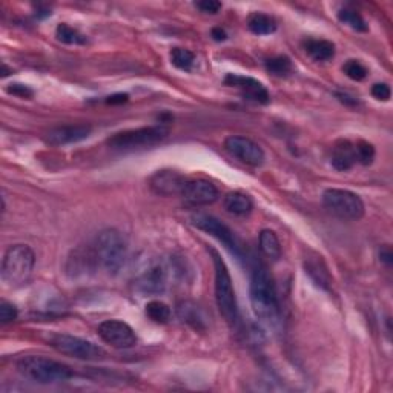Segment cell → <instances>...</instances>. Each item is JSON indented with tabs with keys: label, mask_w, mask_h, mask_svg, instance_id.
Listing matches in <instances>:
<instances>
[{
	"label": "cell",
	"mask_w": 393,
	"mask_h": 393,
	"mask_svg": "<svg viewBox=\"0 0 393 393\" xmlns=\"http://www.w3.org/2000/svg\"><path fill=\"white\" fill-rule=\"evenodd\" d=\"M92 128L89 125H64L51 129L45 137V142L51 146H65L82 142L88 138Z\"/></svg>",
	"instance_id": "2e32d148"
},
{
	"label": "cell",
	"mask_w": 393,
	"mask_h": 393,
	"mask_svg": "<svg viewBox=\"0 0 393 393\" xmlns=\"http://www.w3.org/2000/svg\"><path fill=\"white\" fill-rule=\"evenodd\" d=\"M188 179L180 172L169 171V169H163V171H157L149 179V188L154 194L161 195V197H172V195H181L186 184Z\"/></svg>",
	"instance_id": "7c38bea8"
},
{
	"label": "cell",
	"mask_w": 393,
	"mask_h": 393,
	"mask_svg": "<svg viewBox=\"0 0 393 393\" xmlns=\"http://www.w3.org/2000/svg\"><path fill=\"white\" fill-rule=\"evenodd\" d=\"M169 128L163 125L143 126L115 133L107 138V146L114 151H135L156 146L168 138Z\"/></svg>",
	"instance_id": "5b68a950"
},
{
	"label": "cell",
	"mask_w": 393,
	"mask_h": 393,
	"mask_svg": "<svg viewBox=\"0 0 393 393\" xmlns=\"http://www.w3.org/2000/svg\"><path fill=\"white\" fill-rule=\"evenodd\" d=\"M260 251L263 252V255L271 260H279L281 257V243L279 237L271 229H265L260 232Z\"/></svg>",
	"instance_id": "603a6c76"
},
{
	"label": "cell",
	"mask_w": 393,
	"mask_h": 393,
	"mask_svg": "<svg viewBox=\"0 0 393 393\" xmlns=\"http://www.w3.org/2000/svg\"><path fill=\"white\" fill-rule=\"evenodd\" d=\"M248 28L255 36H269L276 31V22L267 14L252 13L248 17Z\"/></svg>",
	"instance_id": "7402d4cb"
},
{
	"label": "cell",
	"mask_w": 393,
	"mask_h": 393,
	"mask_svg": "<svg viewBox=\"0 0 393 393\" xmlns=\"http://www.w3.org/2000/svg\"><path fill=\"white\" fill-rule=\"evenodd\" d=\"M338 20L344 23V25H348L349 28H352L353 31H358V33H366V31L369 29L364 19L361 17L357 11L348 10V8L340 10V13H338Z\"/></svg>",
	"instance_id": "4316f807"
},
{
	"label": "cell",
	"mask_w": 393,
	"mask_h": 393,
	"mask_svg": "<svg viewBox=\"0 0 393 393\" xmlns=\"http://www.w3.org/2000/svg\"><path fill=\"white\" fill-rule=\"evenodd\" d=\"M211 36H212L214 40H217V42H223V40H226V38H228L226 31L223 29V28H220V27L214 28V29L211 31Z\"/></svg>",
	"instance_id": "d590c367"
},
{
	"label": "cell",
	"mask_w": 393,
	"mask_h": 393,
	"mask_svg": "<svg viewBox=\"0 0 393 393\" xmlns=\"http://www.w3.org/2000/svg\"><path fill=\"white\" fill-rule=\"evenodd\" d=\"M50 344L52 349H56L61 355L84 359V361H97L106 357V352L100 346L83 340L80 336L59 334L51 336Z\"/></svg>",
	"instance_id": "ba28073f"
},
{
	"label": "cell",
	"mask_w": 393,
	"mask_h": 393,
	"mask_svg": "<svg viewBox=\"0 0 393 393\" xmlns=\"http://www.w3.org/2000/svg\"><path fill=\"white\" fill-rule=\"evenodd\" d=\"M355 152H357V161L361 165L369 166L373 163L375 158V148L364 140H359L355 143Z\"/></svg>",
	"instance_id": "f546056e"
},
{
	"label": "cell",
	"mask_w": 393,
	"mask_h": 393,
	"mask_svg": "<svg viewBox=\"0 0 393 393\" xmlns=\"http://www.w3.org/2000/svg\"><path fill=\"white\" fill-rule=\"evenodd\" d=\"M380 260L386 266H390L393 263V253H392L390 246L386 244V246H383V248L380 249Z\"/></svg>",
	"instance_id": "e575fe53"
},
{
	"label": "cell",
	"mask_w": 393,
	"mask_h": 393,
	"mask_svg": "<svg viewBox=\"0 0 393 393\" xmlns=\"http://www.w3.org/2000/svg\"><path fill=\"white\" fill-rule=\"evenodd\" d=\"M322 205L326 209L341 220L357 221L363 218L364 203L359 195L348 189H327L322 194Z\"/></svg>",
	"instance_id": "52a82bcc"
},
{
	"label": "cell",
	"mask_w": 393,
	"mask_h": 393,
	"mask_svg": "<svg viewBox=\"0 0 393 393\" xmlns=\"http://www.w3.org/2000/svg\"><path fill=\"white\" fill-rule=\"evenodd\" d=\"M344 74L355 82H363L369 75L367 68L358 60H348L343 66Z\"/></svg>",
	"instance_id": "f1b7e54d"
},
{
	"label": "cell",
	"mask_w": 393,
	"mask_h": 393,
	"mask_svg": "<svg viewBox=\"0 0 393 393\" xmlns=\"http://www.w3.org/2000/svg\"><path fill=\"white\" fill-rule=\"evenodd\" d=\"M17 315H19L17 307H15L14 304L8 303V302L0 303V321H2L3 325L14 321L15 318H17Z\"/></svg>",
	"instance_id": "4dcf8cb0"
},
{
	"label": "cell",
	"mask_w": 393,
	"mask_h": 393,
	"mask_svg": "<svg viewBox=\"0 0 393 393\" xmlns=\"http://www.w3.org/2000/svg\"><path fill=\"white\" fill-rule=\"evenodd\" d=\"M195 6L206 14H217L221 10V3L217 0H202V2H197Z\"/></svg>",
	"instance_id": "d6a6232c"
},
{
	"label": "cell",
	"mask_w": 393,
	"mask_h": 393,
	"mask_svg": "<svg viewBox=\"0 0 393 393\" xmlns=\"http://www.w3.org/2000/svg\"><path fill=\"white\" fill-rule=\"evenodd\" d=\"M168 279L169 267L161 263L154 265L135 280V289L143 295L163 294L168 286Z\"/></svg>",
	"instance_id": "4fadbf2b"
},
{
	"label": "cell",
	"mask_w": 393,
	"mask_h": 393,
	"mask_svg": "<svg viewBox=\"0 0 393 393\" xmlns=\"http://www.w3.org/2000/svg\"><path fill=\"white\" fill-rule=\"evenodd\" d=\"M372 96L376 98V100H381V102H387V100L390 98L392 96V91H390V87L386 83H375L372 89Z\"/></svg>",
	"instance_id": "1f68e13d"
},
{
	"label": "cell",
	"mask_w": 393,
	"mask_h": 393,
	"mask_svg": "<svg viewBox=\"0 0 393 393\" xmlns=\"http://www.w3.org/2000/svg\"><path fill=\"white\" fill-rule=\"evenodd\" d=\"M181 197L194 206H207L217 202L220 192L214 183L203 179H194L188 180L184 184Z\"/></svg>",
	"instance_id": "5bb4252c"
},
{
	"label": "cell",
	"mask_w": 393,
	"mask_h": 393,
	"mask_svg": "<svg viewBox=\"0 0 393 393\" xmlns=\"http://www.w3.org/2000/svg\"><path fill=\"white\" fill-rule=\"evenodd\" d=\"M225 148L228 149V152L232 154L235 158L252 168L261 166L266 160L265 151L248 137L230 135L225 140Z\"/></svg>",
	"instance_id": "8fae6325"
},
{
	"label": "cell",
	"mask_w": 393,
	"mask_h": 393,
	"mask_svg": "<svg viewBox=\"0 0 393 393\" xmlns=\"http://www.w3.org/2000/svg\"><path fill=\"white\" fill-rule=\"evenodd\" d=\"M171 61L175 68L181 69V71H191L195 64V56L194 52L186 48H174L171 51Z\"/></svg>",
	"instance_id": "484cf974"
},
{
	"label": "cell",
	"mask_w": 393,
	"mask_h": 393,
	"mask_svg": "<svg viewBox=\"0 0 393 393\" xmlns=\"http://www.w3.org/2000/svg\"><path fill=\"white\" fill-rule=\"evenodd\" d=\"M211 253L215 271V302H217L218 311L223 315V318L226 320L228 325L235 326L238 321V304L232 286V279H230L228 266L218 255V252L212 249Z\"/></svg>",
	"instance_id": "277c9868"
},
{
	"label": "cell",
	"mask_w": 393,
	"mask_h": 393,
	"mask_svg": "<svg viewBox=\"0 0 393 393\" xmlns=\"http://www.w3.org/2000/svg\"><path fill=\"white\" fill-rule=\"evenodd\" d=\"M34 265V251L27 244H14L5 252L2 261V280L10 286H22L29 280Z\"/></svg>",
	"instance_id": "8992f818"
},
{
	"label": "cell",
	"mask_w": 393,
	"mask_h": 393,
	"mask_svg": "<svg viewBox=\"0 0 393 393\" xmlns=\"http://www.w3.org/2000/svg\"><path fill=\"white\" fill-rule=\"evenodd\" d=\"M6 91L10 92V94H13L15 97H20V98L33 97V89H29L28 87H25V84L14 83V84H10V87L6 88Z\"/></svg>",
	"instance_id": "836d02e7"
},
{
	"label": "cell",
	"mask_w": 393,
	"mask_h": 393,
	"mask_svg": "<svg viewBox=\"0 0 393 393\" xmlns=\"http://www.w3.org/2000/svg\"><path fill=\"white\" fill-rule=\"evenodd\" d=\"M223 205H225V209L229 214H234V215H237V217H244V215H249L253 209L252 198L240 191L228 192L225 198H223Z\"/></svg>",
	"instance_id": "d6986e66"
},
{
	"label": "cell",
	"mask_w": 393,
	"mask_h": 393,
	"mask_svg": "<svg viewBox=\"0 0 393 393\" xmlns=\"http://www.w3.org/2000/svg\"><path fill=\"white\" fill-rule=\"evenodd\" d=\"M355 163H358L355 144L349 140L336 142L332 151V166L338 171H349Z\"/></svg>",
	"instance_id": "ac0fdd59"
},
{
	"label": "cell",
	"mask_w": 393,
	"mask_h": 393,
	"mask_svg": "<svg viewBox=\"0 0 393 393\" xmlns=\"http://www.w3.org/2000/svg\"><path fill=\"white\" fill-rule=\"evenodd\" d=\"M98 336L115 349H129L137 344V335L134 329L125 321L107 320L97 327Z\"/></svg>",
	"instance_id": "30bf717a"
},
{
	"label": "cell",
	"mask_w": 393,
	"mask_h": 393,
	"mask_svg": "<svg viewBox=\"0 0 393 393\" xmlns=\"http://www.w3.org/2000/svg\"><path fill=\"white\" fill-rule=\"evenodd\" d=\"M146 317H148L151 321L157 322V325H166L171 320V307H169L166 303L158 302V299H152L148 304H146Z\"/></svg>",
	"instance_id": "cb8c5ba5"
},
{
	"label": "cell",
	"mask_w": 393,
	"mask_h": 393,
	"mask_svg": "<svg viewBox=\"0 0 393 393\" xmlns=\"http://www.w3.org/2000/svg\"><path fill=\"white\" fill-rule=\"evenodd\" d=\"M17 371L27 380L38 384H56L71 380L74 373L60 361L42 355H27L17 361Z\"/></svg>",
	"instance_id": "3957f363"
},
{
	"label": "cell",
	"mask_w": 393,
	"mask_h": 393,
	"mask_svg": "<svg viewBox=\"0 0 393 393\" xmlns=\"http://www.w3.org/2000/svg\"><path fill=\"white\" fill-rule=\"evenodd\" d=\"M266 68L269 73H272L274 75H288L292 71V61L289 57L286 56H279V57H274V59H269L266 61Z\"/></svg>",
	"instance_id": "83f0119b"
},
{
	"label": "cell",
	"mask_w": 393,
	"mask_h": 393,
	"mask_svg": "<svg viewBox=\"0 0 393 393\" xmlns=\"http://www.w3.org/2000/svg\"><path fill=\"white\" fill-rule=\"evenodd\" d=\"M177 313H179V318L189 325L191 327H194L197 330H205V317L203 312L200 307L192 303V302H181L177 306Z\"/></svg>",
	"instance_id": "44dd1931"
},
{
	"label": "cell",
	"mask_w": 393,
	"mask_h": 393,
	"mask_svg": "<svg viewBox=\"0 0 393 393\" xmlns=\"http://www.w3.org/2000/svg\"><path fill=\"white\" fill-rule=\"evenodd\" d=\"M56 37L61 43L66 45H84L87 43V37L79 33L75 28L66 25V23H60L56 29Z\"/></svg>",
	"instance_id": "d4e9b609"
},
{
	"label": "cell",
	"mask_w": 393,
	"mask_h": 393,
	"mask_svg": "<svg viewBox=\"0 0 393 393\" xmlns=\"http://www.w3.org/2000/svg\"><path fill=\"white\" fill-rule=\"evenodd\" d=\"M304 269H306V274L311 276L312 281L317 284L318 288L329 290L332 288V275H330L329 269L325 263V260L320 255H312V257H307L304 260Z\"/></svg>",
	"instance_id": "e0dca14e"
},
{
	"label": "cell",
	"mask_w": 393,
	"mask_h": 393,
	"mask_svg": "<svg viewBox=\"0 0 393 393\" xmlns=\"http://www.w3.org/2000/svg\"><path fill=\"white\" fill-rule=\"evenodd\" d=\"M128 94H115L112 97H107L106 102L110 103V105H115V103H125L128 102Z\"/></svg>",
	"instance_id": "8d00e7d4"
},
{
	"label": "cell",
	"mask_w": 393,
	"mask_h": 393,
	"mask_svg": "<svg viewBox=\"0 0 393 393\" xmlns=\"http://www.w3.org/2000/svg\"><path fill=\"white\" fill-rule=\"evenodd\" d=\"M251 303L255 317L266 322H275L280 315V303L276 297L272 275L265 265L253 267L251 276Z\"/></svg>",
	"instance_id": "6da1fadb"
},
{
	"label": "cell",
	"mask_w": 393,
	"mask_h": 393,
	"mask_svg": "<svg viewBox=\"0 0 393 393\" xmlns=\"http://www.w3.org/2000/svg\"><path fill=\"white\" fill-rule=\"evenodd\" d=\"M225 83L228 87L237 88L242 92V96L246 100H251V102H255L260 105H267L269 103V92L267 89L261 84L258 80L252 79V77H244L238 74H228Z\"/></svg>",
	"instance_id": "9a60e30c"
},
{
	"label": "cell",
	"mask_w": 393,
	"mask_h": 393,
	"mask_svg": "<svg viewBox=\"0 0 393 393\" xmlns=\"http://www.w3.org/2000/svg\"><path fill=\"white\" fill-rule=\"evenodd\" d=\"M307 56L315 61H327L335 57V45L322 38H309L303 43Z\"/></svg>",
	"instance_id": "ffe728a7"
},
{
	"label": "cell",
	"mask_w": 393,
	"mask_h": 393,
	"mask_svg": "<svg viewBox=\"0 0 393 393\" xmlns=\"http://www.w3.org/2000/svg\"><path fill=\"white\" fill-rule=\"evenodd\" d=\"M91 248L94 252L97 267L103 269L107 275H117L125 266L128 244L125 237L117 229H105L98 232Z\"/></svg>",
	"instance_id": "7a4b0ae2"
},
{
	"label": "cell",
	"mask_w": 393,
	"mask_h": 393,
	"mask_svg": "<svg viewBox=\"0 0 393 393\" xmlns=\"http://www.w3.org/2000/svg\"><path fill=\"white\" fill-rule=\"evenodd\" d=\"M192 226H195L197 229L203 230V232L212 235L214 238H217L220 243H223L226 249L234 253L235 257L242 258V246L235 234L230 230L225 223H221L218 218L212 217V215L207 214H195L191 217Z\"/></svg>",
	"instance_id": "9c48e42d"
}]
</instances>
